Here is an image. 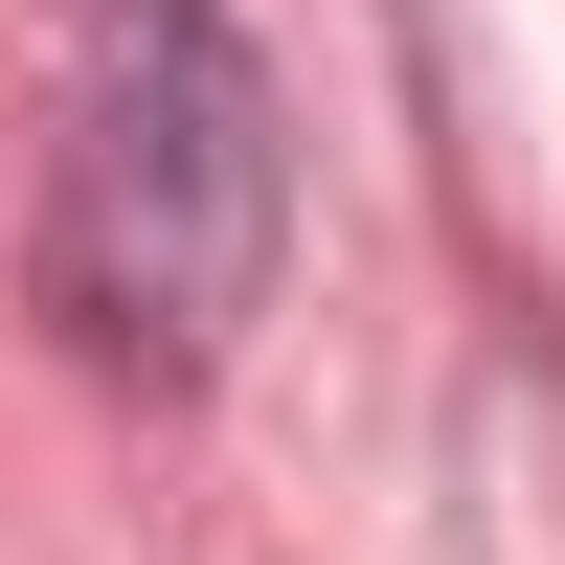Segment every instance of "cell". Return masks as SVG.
Returning <instances> with one entry per match:
<instances>
[{
	"label": "cell",
	"mask_w": 565,
	"mask_h": 565,
	"mask_svg": "<svg viewBox=\"0 0 565 565\" xmlns=\"http://www.w3.org/2000/svg\"><path fill=\"white\" fill-rule=\"evenodd\" d=\"M271 226H295V136L226 0H114L45 136V317L90 362H226L271 295Z\"/></svg>",
	"instance_id": "cell-1"
}]
</instances>
